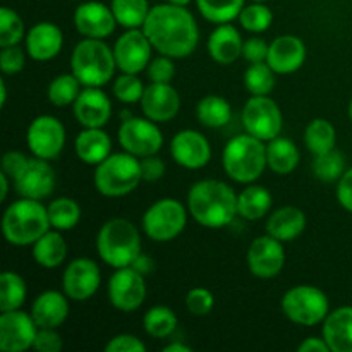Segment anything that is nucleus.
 <instances>
[{
	"mask_svg": "<svg viewBox=\"0 0 352 352\" xmlns=\"http://www.w3.org/2000/svg\"><path fill=\"white\" fill-rule=\"evenodd\" d=\"M146 86L143 85L138 74H127V72H120V76H117L113 79L112 85V93L119 102L127 103H138L143 98V93Z\"/></svg>",
	"mask_w": 352,
	"mask_h": 352,
	"instance_id": "a18cd8bd",
	"label": "nucleus"
},
{
	"mask_svg": "<svg viewBox=\"0 0 352 352\" xmlns=\"http://www.w3.org/2000/svg\"><path fill=\"white\" fill-rule=\"evenodd\" d=\"M146 344L133 333H119L105 344V352H144Z\"/></svg>",
	"mask_w": 352,
	"mask_h": 352,
	"instance_id": "8fccbe9b",
	"label": "nucleus"
},
{
	"mask_svg": "<svg viewBox=\"0 0 352 352\" xmlns=\"http://www.w3.org/2000/svg\"><path fill=\"white\" fill-rule=\"evenodd\" d=\"M65 127L57 117L50 113L34 117L26 131V143L33 157L55 160L65 146Z\"/></svg>",
	"mask_w": 352,
	"mask_h": 352,
	"instance_id": "f8f14e48",
	"label": "nucleus"
},
{
	"mask_svg": "<svg viewBox=\"0 0 352 352\" xmlns=\"http://www.w3.org/2000/svg\"><path fill=\"white\" fill-rule=\"evenodd\" d=\"M74 151L82 164L96 167L112 153V140L103 127H82L74 140Z\"/></svg>",
	"mask_w": 352,
	"mask_h": 352,
	"instance_id": "cd10ccee",
	"label": "nucleus"
},
{
	"mask_svg": "<svg viewBox=\"0 0 352 352\" xmlns=\"http://www.w3.org/2000/svg\"><path fill=\"white\" fill-rule=\"evenodd\" d=\"M301 151L298 144L289 138L277 136L267 143V164L277 175H289L298 168Z\"/></svg>",
	"mask_w": 352,
	"mask_h": 352,
	"instance_id": "2f4dec72",
	"label": "nucleus"
},
{
	"mask_svg": "<svg viewBox=\"0 0 352 352\" xmlns=\"http://www.w3.org/2000/svg\"><path fill=\"white\" fill-rule=\"evenodd\" d=\"M96 253L112 268L131 267L141 253V234L127 219H110L96 234Z\"/></svg>",
	"mask_w": 352,
	"mask_h": 352,
	"instance_id": "39448f33",
	"label": "nucleus"
},
{
	"mask_svg": "<svg viewBox=\"0 0 352 352\" xmlns=\"http://www.w3.org/2000/svg\"><path fill=\"white\" fill-rule=\"evenodd\" d=\"M38 325L31 313L14 309L0 315V351L24 352L33 349Z\"/></svg>",
	"mask_w": 352,
	"mask_h": 352,
	"instance_id": "f3484780",
	"label": "nucleus"
},
{
	"mask_svg": "<svg viewBox=\"0 0 352 352\" xmlns=\"http://www.w3.org/2000/svg\"><path fill=\"white\" fill-rule=\"evenodd\" d=\"M26 48H21L19 45L6 47L0 52V71L6 76H14L21 72L26 65Z\"/></svg>",
	"mask_w": 352,
	"mask_h": 352,
	"instance_id": "de8ad7c7",
	"label": "nucleus"
},
{
	"mask_svg": "<svg viewBox=\"0 0 352 352\" xmlns=\"http://www.w3.org/2000/svg\"><path fill=\"white\" fill-rule=\"evenodd\" d=\"M28 160H30V158L24 153H21V151H7L2 157V172H6V174L14 181V177L23 170L24 165L28 164Z\"/></svg>",
	"mask_w": 352,
	"mask_h": 352,
	"instance_id": "6e6d98bb",
	"label": "nucleus"
},
{
	"mask_svg": "<svg viewBox=\"0 0 352 352\" xmlns=\"http://www.w3.org/2000/svg\"><path fill=\"white\" fill-rule=\"evenodd\" d=\"M7 103V82L6 79H0V105L6 107Z\"/></svg>",
	"mask_w": 352,
	"mask_h": 352,
	"instance_id": "680f3d73",
	"label": "nucleus"
},
{
	"mask_svg": "<svg viewBox=\"0 0 352 352\" xmlns=\"http://www.w3.org/2000/svg\"><path fill=\"white\" fill-rule=\"evenodd\" d=\"M222 165L229 179L237 184L256 182L268 167L267 144L250 133L237 134L223 146Z\"/></svg>",
	"mask_w": 352,
	"mask_h": 352,
	"instance_id": "20e7f679",
	"label": "nucleus"
},
{
	"mask_svg": "<svg viewBox=\"0 0 352 352\" xmlns=\"http://www.w3.org/2000/svg\"><path fill=\"white\" fill-rule=\"evenodd\" d=\"M50 229L47 206L38 199L21 196L17 201L10 203L3 212L2 232L10 246H33Z\"/></svg>",
	"mask_w": 352,
	"mask_h": 352,
	"instance_id": "7ed1b4c3",
	"label": "nucleus"
},
{
	"mask_svg": "<svg viewBox=\"0 0 352 352\" xmlns=\"http://www.w3.org/2000/svg\"><path fill=\"white\" fill-rule=\"evenodd\" d=\"M10 181H12V179H10L6 172H0V199H2V201H6L7 195H9Z\"/></svg>",
	"mask_w": 352,
	"mask_h": 352,
	"instance_id": "bf43d9fd",
	"label": "nucleus"
},
{
	"mask_svg": "<svg viewBox=\"0 0 352 352\" xmlns=\"http://www.w3.org/2000/svg\"><path fill=\"white\" fill-rule=\"evenodd\" d=\"M112 48L117 69L127 74H140L141 71H146L148 64L151 62V52L155 50L141 28L127 30L126 33L120 34Z\"/></svg>",
	"mask_w": 352,
	"mask_h": 352,
	"instance_id": "2eb2a0df",
	"label": "nucleus"
},
{
	"mask_svg": "<svg viewBox=\"0 0 352 352\" xmlns=\"http://www.w3.org/2000/svg\"><path fill=\"white\" fill-rule=\"evenodd\" d=\"M268 48L270 45L260 36L248 38L243 45V57L250 64H258V62H267Z\"/></svg>",
	"mask_w": 352,
	"mask_h": 352,
	"instance_id": "603ef678",
	"label": "nucleus"
},
{
	"mask_svg": "<svg viewBox=\"0 0 352 352\" xmlns=\"http://www.w3.org/2000/svg\"><path fill=\"white\" fill-rule=\"evenodd\" d=\"M275 76H277V72L267 62L251 64L244 71V88L251 93V96L270 95L275 88V82H277Z\"/></svg>",
	"mask_w": 352,
	"mask_h": 352,
	"instance_id": "a19ab883",
	"label": "nucleus"
},
{
	"mask_svg": "<svg viewBox=\"0 0 352 352\" xmlns=\"http://www.w3.org/2000/svg\"><path fill=\"white\" fill-rule=\"evenodd\" d=\"M26 38V28L19 14L10 7L0 9V47L19 45Z\"/></svg>",
	"mask_w": 352,
	"mask_h": 352,
	"instance_id": "c03bdc74",
	"label": "nucleus"
},
{
	"mask_svg": "<svg viewBox=\"0 0 352 352\" xmlns=\"http://www.w3.org/2000/svg\"><path fill=\"white\" fill-rule=\"evenodd\" d=\"M141 165V175H143V181L146 182H155L160 181L165 175V164L158 155H150V157L140 158Z\"/></svg>",
	"mask_w": 352,
	"mask_h": 352,
	"instance_id": "864d4df0",
	"label": "nucleus"
},
{
	"mask_svg": "<svg viewBox=\"0 0 352 352\" xmlns=\"http://www.w3.org/2000/svg\"><path fill=\"white\" fill-rule=\"evenodd\" d=\"M199 14L208 23L226 24L237 19L246 0H195Z\"/></svg>",
	"mask_w": 352,
	"mask_h": 352,
	"instance_id": "ea45409f",
	"label": "nucleus"
},
{
	"mask_svg": "<svg viewBox=\"0 0 352 352\" xmlns=\"http://www.w3.org/2000/svg\"><path fill=\"white\" fill-rule=\"evenodd\" d=\"M85 86L81 85L78 78H76L72 72H65V74H58L57 78H54L48 85L47 96L48 102L54 107L58 109H64V107L74 105V102L78 100L79 93L82 91Z\"/></svg>",
	"mask_w": 352,
	"mask_h": 352,
	"instance_id": "58836bf2",
	"label": "nucleus"
},
{
	"mask_svg": "<svg viewBox=\"0 0 352 352\" xmlns=\"http://www.w3.org/2000/svg\"><path fill=\"white\" fill-rule=\"evenodd\" d=\"M322 337L332 352H352V306H340L322 323Z\"/></svg>",
	"mask_w": 352,
	"mask_h": 352,
	"instance_id": "bb28decb",
	"label": "nucleus"
},
{
	"mask_svg": "<svg viewBox=\"0 0 352 352\" xmlns=\"http://www.w3.org/2000/svg\"><path fill=\"white\" fill-rule=\"evenodd\" d=\"M199 124L210 129H220L232 120V107L223 96L206 95L196 105Z\"/></svg>",
	"mask_w": 352,
	"mask_h": 352,
	"instance_id": "473e14b6",
	"label": "nucleus"
},
{
	"mask_svg": "<svg viewBox=\"0 0 352 352\" xmlns=\"http://www.w3.org/2000/svg\"><path fill=\"white\" fill-rule=\"evenodd\" d=\"M337 201L347 212H352V167L347 168L337 181Z\"/></svg>",
	"mask_w": 352,
	"mask_h": 352,
	"instance_id": "5fc2aeb1",
	"label": "nucleus"
},
{
	"mask_svg": "<svg viewBox=\"0 0 352 352\" xmlns=\"http://www.w3.org/2000/svg\"><path fill=\"white\" fill-rule=\"evenodd\" d=\"M143 116L153 122H170L181 110V96L170 82H150L141 98Z\"/></svg>",
	"mask_w": 352,
	"mask_h": 352,
	"instance_id": "aec40b11",
	"label": "nucleus"
},
{
	"mask_svg": "<svg viewBox=\"0 0 352 352\" xmlns=\"http://www.w3.org/2000/svg\"><path fill=\"white\" fill-rule=\"evenodd\" d=\"M28 57L36 62H48L57 57L64 47V34L55 23L41 21L28 30L24 38Z\"/></svg>",
	"mask_w": 352,
	"mask_h": 352,
	"instance_id": "5701e85b",
	"label": "nucleus"
},
{
	"mask_svg": "<svg viewBox=\"0 0 352 352\" xmlns=\"http://www.w3.org/2000/svg\"><path fill=\"white\" fill-rule=\"evenodd\" d=\"M117 69L113 48L105 40L82 38L71 54V72L82 86L103 88L109 85Z\"/></svg>",
	"mask_w": 352,
	"mask_h": 352,
	"instance_id": "423d86ee",
	"label": "nucleus"
},
{
	"mask_svg": "<svg viewBox=\"0 0 352 352\" xmlns=\"http://www.w3.org/2000/svg\"><path fill=\"white\" fill-rule=\"evenodd\" d=\"M155 50L172 58H186L199 43V28L188 7L158 3L151 7L143 28Z\"/></svg>",
	"mask_w": 352,
	"mask_h": 352,
	"instance_id": "f257e3e1",
	"label": "nucleus"
},
{
	"mask_svg": "<svg viewBox=\"0 0 352 352\" xmlns=\"http://www.w3.org/2000/svg\"><path fill=\"white\" fill-rule=\"evenodd\" d=\"M246 263L254 277L263 280L277 277L285 265L284 243L272 237L270 234L256 237L248 248Z\"/></svg>",
	"mask_w": 352,
	"mask_h": 352,
	"instance_id": "dca6fc26",
	"label": "nucleus"
},
{
	"mask_svg": "<svg viewBox=\"0 0 352 352\" xmlns=\"http://www.w3.org/2000/svg\"><path fill=\"white\" fill-rule=\"evenodd\" d=\"M179 325L177 315L168 306L158 305L148 309L143 316V329L153 339H167Z\"/></svg>",
	"mask_w": 352,
	"mask_h": 352,
	"instance_id": "e433bc0d",
	"label": "nucleus"
},
{
	"mask_svg": "<svg viewBox=\"0 0 352 352\" xmlns=\"http://www.w3.org/2000/svg\"><path fill=\"white\" fill-rule=\"evenodd\" d=\"M143 181L140 158L127 151L110 153L95 167L93 182L96 191L107 198H122L131 195Z\"/></svg>",
	"mask_w": 352,
	"mask_h": 352,
	"instance_id": "0eeeda50",
	"label": "nucleus"
},
{
	"mask_svg": "<svg viewBox=\"0 0 352 352\" xmlns=\"http://www.w3.org/2000/svg\"><path fill=\"white\" fill-rule=\"evenodd\" d=\"M144 275L133 267L117 268L109 278L107 294L110 305L122 313H133L143 306L146 299V280Z\"/></svg>",
	"mask_w": 352,
	"mask_h": 352,
	"instance_id": "ddd939ff",
	"label": "nucleus"
},
{
	"mask_svg": "<svg viewBox=\"0 0 352 352\" xmlns=\"http://www.w3.org/2000/svg\"><path fill=\"white\" fill-rule=\"evenodd\" d=\"M306 229V215L298 206H280L268 215L267 234L282 243L298 239Z\"/></svg>",
	"mask_w": 352,
	"mask_h": 352,
	"instance_id": "c85d7f7f",
	"label": "nucleus"
},
{
	"mask_svg": "<svg viewBox=\"0 0 352 352\" xmlns=\"http://www.w3.org/2000/svg\"><path fill=\"white\" fill-rule=\"evenodd\" d=\"M47 210L52 229H57L60 232H69V230H72L81 222V206H79L76 199L69 198V196L55 198L47 206Z\"/></svg>",
	"mask_w": 352,
	"mask_h": 352,
	"instance_id": "f704fd0d",
	"label": "nucleus"
},
{
	"mask_svg": "<svg viewBox=\"0 0 352 352\" xmlns=\"http://www.w3.org/2000/svg\"><path fill=\"white\" fill-rule=\"evenodd\" d=\"M69 301L64 291H45L34 298L31 316L38 329H58L69 318Z\"/></svg>",
	"mask_w": 352,
	"mask_h": 352,
	"instance_id": "393cba45",
	"label": "nucleus"
},
{
	"mask_svg": "<svg viewBox=\"0 0 352 352\" xmlns=\"http://www.w3.org/2000/svg\"><path fill=\"white\" fill-rule=\"evenodd\" d=\"M215 306V296L205 287H192L186 294V308L192 316H206Z\"/></svg>",
	"mask_w": 352,
	"mask_h": 352,
	"instance_id": "49530a36",
	"label": "nucleus"
},
{
	"mask_svg": "<svg viewBox=\"0 0 352 352\" xmlns=\"http://www.w3.org/2000/svg\"><path fill=\"white\" fill-rule=\"evenodd\" d=\"M117 140L124 151L138 158L157 155L164 146V134L157 122L148 117H126L117 131Z\"/></svg>",
	"mask_w": 352,
	"mask_h": 352,
	"instance_id": "9b49d317",
	"label": "nucleus"
},
{
	"mask_svg": "<svg viewBox=\"0 0 352 352\" xmlns=\"http://www.w3.org/2000/svg\"><path fill=\"white\" fill-rule=\"evenodd\" d=\"M306 62L305 41L294 34H282L275 38L268 48L267 64L277 74H292Z\"/></svg>",
	"mask_w": 352,
	"mask_h": 352,
	"instance_id": "b1692460",
	"label": "nucleus"
},
{
	"mask_svg": "<svg viewBox=\"0 0 352 352\" xmlns=\"http://www.w3.org/2000/svg\"><path fill=\"white\" fill-rule=\"evenodd\" d=\"M239 24L243 30L250 31L253 34L265 33L274 23V12L265 2H253L250 6H244L239 14Z\"/></svg>",
	"mask_w": 352,
	"mask_h": 352,
	"instance_id": "37998d69",
	"label": "nucleus"
},
{
	"mask_svg": "<svg viewBox=\"0 0 352 352\" xmlns=\"http://www.w3.org/2000/svg\"><path fill=\"white\" fill-rule=\"evenodd\" d=\"M62 337L57 332V329H38L36 339H34L33 349L36 352H60Z\"/></svg>",
	"mask_w": 352,
	"mask_h": 352,
	"instance_id": "3c124183",
	"label": "nucleus"
},
{
	"mask_svg": "<svg viewBox=\"0 0 352 352\" xmlns=\"http://www.w3.org/2000/svg\"><path fill=\"white\" fill-rule=\"evenodd\" d=\"M274 198L272 192L265 186L260 184H246V188L237 195V215L250 222L265 219L270 215Z\"/></svg>",
	"mask_w": 352,
	"mask_h": 352,
	"instance_id": "c756f323",
	"label": "nucleus"
},
{
	"mask_svg": "<svg viewBox=\"0 0 352 352\" xmlns=\"http://www.w3.org/2000/svg\"><path fill=\"white\" fill-rule=\"evenodd\" d=\"M189 215L206 229H223L237 217V192L227 182L203 179L188 191Z\"/></svg>",
	"mask_w": 352,
	"mask_h": 352,
	"instance_id": "f03ea898",
	"label": "nucleus"
},
{
	"mask_svg": "<svg viewBox=\"0 0 352 352\" xmlns=\"http://www.w3.org/2000/svg\"><path fill=\"white\" fill-rule=\"evenodd\" d=\"M170 157L188 170H199L212 160V144L205 134L195 129H182L172 138Z\"/></svg>",
	"mask_w": 352,
	"mask_h": 352,
	"instance_id": "6ab92c4d",
	"label": "nucleus"
},
{
	"mask_svg": "<svg viewBox=\"0 0 352 352\" xmlns=\"http://www.w3.org/2000/svg\"><path fill=\"white\" fill-rule=\"evenodd\" d=\"M67 243H65L60 230L57 229H50L48 232H45L31 246L33 260L36 261V265L48 268V270H54V268L60 267L65 261V258H67Z\"/></svg>",
	"mask_w": 352,
	"mask_h": 352,
	"instance_id": "7c9ffc66",
	"label": "nucleus"
},
{
	"mask_svg": "<svg viewBox=\"0 0 352 352\" xmlns=\"http://www.w3.org/2000/svg\"><path fill=\"white\" fill-rule=\"evenodd\" d=\"M74 26L82 38L105 40L116 31L117 21L109 6L89 0L76 7Z\"/></svg>",
	"mask_w": 352,
	"mask_h": 352,
	"instance_id": "412c9836",
	"label": "nucleus"
},
{
	"mask_svg": "<svg viewBox=\"0 0 352 352\" xmlns=\"http://www.w3.org/2000/svg\"><path fill=\"white\" fill-rule=\"evenodd\" d=\"M241 120L246 133L265 143L280 136L282 127H284V116H282L280 107L274 98H270V95L251 96L244 103Z\"/></svg>",
	"mask_w": 352,
	"mask_h": 352,
	"instance_id": "9d476101",
	"label": "nucleus"
},
{
	"mask_svg": "<svg viewBox=\"0 0 352 352\" xmlns=\"http://www.w3.org/2000/svg\"><path fill=\"white\" fill-rule=\"evenodd\" d=\"M280 308L289 322L315 327L325 322L329 316L330 301L325 292L315 285H296L282 296Z\"/></svg>",
	"mask_w": 352,
	"mask_h": 352,
	"instance_id": "1a4fd4ad",
	"label": "nucleus"
},
{
	"mask_svg": "<svg viewBox=\"0 0 352 352\" xmlns=\"http://www.w3.org/2000/svg\"><path fill=\"white\" fill-rule=\"evenodd\" d=\"M102 284L100 267L91 258H76L62 274V291L71 301L82 302L91 299Z\"/></svg>",
	"mask_w": 352,
	"mask_h": 352,
	"instance_id": "4468645a",
	"label": "nucleus"
},
{
	"mask_svg": "<svg viewBox=\"0 0 352 352\" xmlns=\"http://www.w3.org/2000/svg\"><path fill=\"white\" fill-rule=\"evenodd\" d=\"M299 352H330L329 344L323 337H308L298 346Z\"/></svg>",
	"mask_w": 352,
	"mask_h": 352,
	"instance_id": "4d7b16f0",
	"label": "nucleus"
},
{
	"mask_svg": "<svg viewBox=\"0 0 352 352\" xmlns=\"http://www.w3.org/2000/svg\"><path fill=\"white\" fill-rule=\"evenodd\" d=\"M347 112H349V119H351V122H352V98H351V102H349V110H347Z\"/></svg>",
	"mask_w": 352,
	"mask_h": 352,
	"instance_id": "0e129e2a",
	"label": "nucleus"
},
{
	"mask_svg": "<svg viewBox=\"0 0 352 352\" xmlns=\"http://www.w3.org/2000/svg\"><path fill=\"white\" fill-rule=\"evenodd\" d=\"M131 267L134 268V270L140 272L141 275H144V277H148L150 274H153L155 270V261L151 260V256H148V254H144L143 251L140 253V256L136 258V260L133 261V265Z\"/></svg>",
	"mask_w": 352,
	"mask_h": 352,
	"instance_id": "13d9d810",
	"label": "nucleus"
},
{
	"mask_svg": "<svg viewBox=\"0 0 352 352\" xmlns=\"http://www.w3.org/2000/svg\"><path fill=\"white\" fill-rule=\"evenodd\" d=\"M243 45L244 40L241 36L239 30L234 24H217L215 30L212 31L208 38V54L217 64L230 65L243 57Z\"/></svg>",
	"mask_w": 352,
	"mask_h": 352,
	"instance_id": "a878e982",
	"label": "nucleus"
},
{
	"mask_svg": "<svg viewBox=\"0 0 352 352\" xmlns=\"http://www.w3.org/2000/svg\"><path fill=\"white\" fill-rule=\"evenodd\" d=\"M336 143L337 133L336 127H333V124L330 122V120L318 117V119H313L311 122L306 126L305 144L313 157L333 150V148H336Z\"/></svg>",
	"mask_w": 352,
	"mask_h": 352,
	"instance_id": "72a5a7b5",
	"label": "nucleus"
},
{
	"mask_svg": "<svg viewBox=\"0 0 352 352\" xmlns=\"http://www.w3.org/2000/svg\"><path fill=\"white\" fill-rule=\"evenodd\" d=\"M313 174L322 182H336L342 177L346 168V158L339 150H330L322 155H315V160L311 164Z\"/></svg>",
	"mask_w": 352,
	"mask_h": 352,
	"instance_id": "79ce46f5",
	"label": "nucleus"
},
{
	"mask_svg": "<svg viewBox=\"0 0 352 352\" xmlns=\"http://www.w3.org/2000/svg\"><path fill=\"white\" fill-rule=\"evenodd\" d=\"M189 210L175 198L157 199L141 219V229L155 243H168L184 232Z\"/></svg>",
	"mask_w": 352,
	"mask_h": 352,
	"instance_id": "6e6552de",
	"label": "nucleus"
},
{
	"mask_svg": "<svg viewBox=\"0 0 352 352\" xmlns=\"http://www.w3.org/2000/svg\"><path fill=\"white\" fill-rule=\"evenodd\" d=\"M146 74L151 82H172L175 76L174 58L162 54L158 57L151 58V62L146 67Z\"/></svg>",
	"mask_w": 352,
	"mask_h": 352,
	"instance_id": "09e8293b",
	"label": "nucleus"
},
{
	"mask_svg": "<svg viewBox=\"0 0 352 352\" xmlns=\"http://www.w3.org/2000/svg\"><path fill=\"white\" fill-rule=\"evenodd\" d=\"M72 112L82 127H105L112 117V102L102 88L85 86L72 105Z\"/></svg>",
	"mask_w": 352,
	"mask_h": 352,
	"instance_id": "4be33fe9",
	"label": "nucleus"
},
{
	"mask_svg": "<svg viewBox=\"0 0 352 352\" xmlns=\"http://www.w3.org/2000/svg\"><path fill=\"white\" fill-rule=\"evenodd\" d=\"M168 3H174V6H181V7H188L192 0H165Z\"/></svg>",
	"mask_w": 352,
	"mask_h": 352,
	"instance_id": "e2e57ef3",
	"label": "nucleus"
},
{
	"mask_svg": "<svg viewBox=\"0 0 352 352\" xmlns=\"http://www.w3.org/2000/svg\"><path fill=\"white\" fill-rule=\"evenodd\" d=\"M162 351L164 352H191V347L186 346V344H182V342H172V344H168V346H165Z\"/></svg>",
	"mask_w": 352,
	"mask_h": 352,
	"instance_id": "052dcab7",
	"label": "nucleus"
},
{
	"mask_svg": "<svg viewBox=\"0 0 352 352\" xmlns=\"http://www.w3.org/2000/svg\"><path fill=\"white\" fill-rule=\"evenodd\" d=\"M12 182L17 195L41 201L52 196L57 179H55V170L50 165V160L31 157Z\"/></svg>",
	"mask_w": 352,
	"mask_h": 352,
	"instance_id": "a211bd4d",
	"label": "nucleus"
},
{
	"mask_svg": "<svg viewBox=\"0 0 352 352\" xmlns=\"http://www.w3.org/2000/svg\"><path fill=\"white\" fill-rule=\"evenodd\" d=\"M28 285L19 274L6 270L0 275V311H14L23 308L26 301Z\"/></svg>",
	"mask_w": 352,
	"mask_h": 352,
	"instance_id": "c9c22d12",
	"label": "nucleus"
},
{
	"mask_svg": "<svg viewBox=\"0 0 352 352\" xmlns=\"http://www.w3.org/2000/svg\"><path fill=\"white\" fill-rule=\"evenodd\" d=\"M110 9L119 26L126 30H138L143 28L151 7L148 0H112Z\"/></svg>",
	"mask_w": 352,
	"mask_h": 352,
	"instance_id": "4c0bfd02",
	"label": "nucleus"
},
{
	"mask_svg": "<svg viewBox=\"0 0 352 352\" xmlns=\"http://www.w3.org/2000/svg\"><path fill=\"white\" fill-rule=\"evenodd\" d=\"M253 2H267V0H253Z\"/></svg>",
	"mask_w": 352,
	"mask_h": 352,
	"instance_id": "69168bd1",
	"label": "nucleus"
}]
</instances>
